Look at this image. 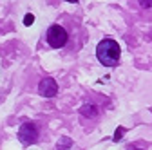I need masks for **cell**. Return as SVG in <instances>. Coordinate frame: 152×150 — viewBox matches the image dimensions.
<instances>
[{
	"label": "cell",
	"mask_w": 152,
	"mask_h": 150,
	"mask_svg": "<svg viewBox=\"0 0 152 150\" xmlns=\"http://www.w3.org/2000/svg\"><path fill=\"white\" fill-rule=\"evenodd\" d=\"M141 6H143V7H150V6H152V2H141Z\"/></svg>",
	"instance_id": "cell-7"
},
{
	"label": "cell",
	"mask_w": 152,
	"mask_h": 150,
	"mask_svg": "<svg viewBox=\"0 0 152 150\" xmlns=\"http://www.w3.org/2000/svg\"><path fill=\"white\" fill-rule=\"evenodd\" d=\"M38 92L44 96V98H53L56 92H58V85L53 78H44L38 85Z\"/></svg>",
	"instance_id": "cell-4"
},
{
	"label": "cell",
	"mask_w": 152,
	"mask_h": 150,
	"mask_svg": "<svg viewBox=\"0 0 152 150\" xmlns=\"http://www.w3.org/2000/svg\"><path fill=\"white\" fill-rule=\"evenodd\" d=\"M38 138V130L33 123H24L18 130V139H20L24 145H29V143H34Z\"/></svg>",
	"instance_id": "cell-3"
},
{
	"label": "cell",
	"mask_w": 152,
	"mask_h": 150,
	"mask_svg": "<svg viewBox=\"0 0 152 150\" xmlns=\"http://www.w3.org/2000/svg\"><path fill=\"white\" fill-rule=\"evenodd\" d=\"M33 20H34V16H33V15H26V16H24V24H26V25L33 24Z\"/></svg>",
	"instance_id": "cell-6"
},
{
	"label": "cell",
	"mask_w": 152,
	"mask_h": 150,
	"mask_svg": "<svg viewBox=\"0 0 152 150\" xmlns=\"http://www.w3.org/2000/svg\"><path fill=\"white\" fill-rule=\"evenodd\" d=\"M94 110H96V108H94V107H83L82 108V112H83V116H94V114H96V112H94Z\"/></svg>",
	"instance_id": "cell-5"
},
{
	"label": "cell",
	"mask_w": 152,
	"mask_h": 150,
	"mask_svg": "<svg viewBox=\"0 0 152 150\" xmlns=\"http://www.w3.org/2000/svg\"><path fill=\"white\" fill-rule=\"evenodd\" d=\"M67 42V33L62 25H51L47 29V44L54 49H60L64 47Z\"/></svg>",
	"instance_id": "cell-2"
},
{
	"label": "cell",
	"mask_w": 152,
	"mask_h": 150,
	"mask_svg": "<svg viewBox=\"0 0 152 150\" xmlns=\"http://www.w3.org/2000/svg\"><path fill=\"white\" fill-rule=\"evenodd\" d=\"M96 56L105 67H114L120 62V45L116 40L105 38L96 47Z\"/></svg>",
	"instance_id": "cell-1"
},
{
	"label": "cell",
	"mask_w": 152,
	"mask_h": 150,
	"mask_svg": "<svg viewBox=\"0 0 152 150\" xmlns=\"http://www.w3.org/2000/svg\"><path fill=\"white\" fill-rule=\"evenodd\" d=\"M138 150H141V148H138Z\"/></svg>",
	"instance_id": "cell-8"
}]
</instances>
